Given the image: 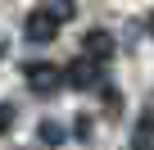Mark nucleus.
<instances>
[{
    "instance_id": "nucleus-6",
    "label": "nucleus",
    "mask_w": 154,
    "mask_h": 150,
    "mask_svg": "<svg viewBox=\"0 0 154 150\" xmlns=\"http://www.w3.org/2000/svg\"><path fill=\"white\" fill-rule=\"evenodd\" d=\"M41 9H45V14H54L59 23H68V18L77 14V5H72V0H41Z\"/></svg>"
},
{
    "instance_id": "nucleus-5",
    "label": "nucleus",
    "mask_w": 154,
    "mask_h": 150,
    "mask_svg": "<svg viewBox=\"0 0 154 150\" xmlns=\"http://www.w3.org/2000/svg\"><path fill=\"white\" fill-rule=\"evenodd\" d=\"M41 141H45V145H63V141H68V127L54 123V118H45V123H41Z\"/></svg>"
},
{
    "instance_id": "nucleus-2",
    "label": "nucleus",
    "mask_w": 154,
    "mask_h": 150,
    "mask_svg": "<svg viewBox=\"0 0 154 150\" xmlns=\"http://www.w3.org/2000/svg\"><path fill=\"white\" fill-rule=\"evenodd\" d=\"M95 82H100V59H91V55H77V59L63 68V87L86 91V87H95Z\"/></svg>"
},
{
    "instance_id": "nucleus-9",
    "label": "nucleus",
    "mask_w": 154,
    "mask_h": 150,
    "mask_svg": "<svg viewBox=\"0 0 154 150\" xmlns=\"http://www.w3.org/2000/svg\"><path fill=\"white\" fill-rule=\"evenodd\" d=\"M145 27H149V37H154V14H149V23H145Z\"/></svg>"
},
{
    "instance_id": "nucleus-1",
    "label": "nucleus",
    "mask_w": 154,
    "mask_h": 150,
    "mask_svg": "<svg viewBox=\"0 0 154 150\" xmlns=\"http://www.w3.org/2000/svg\"><path fill=\"white\" fill-rule=\"evenodd\" d=\"M23 78H27V87L36 91V96H50V91H59L63 87V68H54V64H27L23 68Z\"/></svg>"
},
{
    "instance_id": "nucleus-8",
    "label": "nucleus",
    "mask_w": 154,
    "mask_h": 150,
    "mask_svg": "<svg viewBox=\"0 0 154 150\" xmlns=\"http://www.w3.org/2000/svg\"><path fill=\"white\" fill-rule=\"evenodd\" d=\"M14 127V105H0V132Z\"/></svg>"
},
{
    "instance_id": "nucleus-7",
    "label": "nucleus",
    "mask_w": 154,
    "mask_h": 150,
    "mask_svg": "<svg viewBox=\"0 0 154 150\" xmlns=\"http://www.w3.org/2000/svg\"><path fill=\"white\" fill-rule=\"evenodd\" d=\"M154 136V100H149V114H145V127H140V145H149Z\"/></svg>"
},
{
    "instance_id": "nucleus-4",
    "label": "nucleus",
    "mask_w": 154,
    "mask_h": 150,
    "mask_svg": "<svg viewBox=\"0 0 154 150\" xmlns=\"http://www.w3.org/2000/svg\"><path fill=\"white\" fill-rule=\"evenodd\" d=\"M86 55H91V59H109V55H113V37H109V32H91V37H86Z\"/></svg>"
},
{
    "instance_id": "nucleus-3",
    "label": "nucleus",
    "mask_w": 154,
    "mask_h": 150,
    "mask_svg": "<svg viewBox=\"0 0 154 150\" xmlns=\"http://www.w3.org/2000/svg\"><path fill=\"white\" fill-rule=\"evenodd\" d=\"M59 18L54 14H45V9H32L27 14V23H23V32H27V41H36V46H45V41H54L59 37Z\"/></svg>"
}]
</instances>
